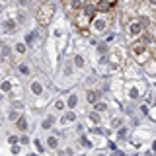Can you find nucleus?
I'll return each mask as SVG.
<instances>
[{
    "mask_svg": "<svg viewBox=\"0 0 156 156\" xmlns=\"http://www.w3.org/2000/svg\"><path fill=\"white\" fill-rule=\"evenodd\" d=\"M53 16H55V6H53L51 2H43L41 6H39L37 10V22H39V26H49L51 23V20Z\"/></svg>",
    "mask_w": 156,
    "mask_h": 156,
    "instance_id": "obj_1",
    "label": "nucleus"
},
{
    "mask_svg": "<svg viewBox=\"0 0 156 156\" xmlns=\"http://www.w3.org/2000/svg\"><path fill=\"white\" fill-rule=\"evenodd\" d=\"M131 55L135 57L136 62H148V47H146V43L143 39H139V41H135L133 45H131Z\"/></svg>",
    "mask_w": 156,
    "mask_h": 156,
    "instance_id": "obj_2",
    "label": "nucleus"
},
{
    "mask_svg": "<svg viewBox=\"0 0 156 156\" xmlns=\"http://www.w3.org/2000/svg\"><path fill=\"white\" fill-rule=\"evenodd\" d=\"M107 26H109V20H107V16H96L94 22H92L90 29L94 33H105L107 31Z\"/></svg>",
    "mask_w": 156,
    "mask_h": 156,
    "instance_id": "obj_3",
    "label": "nucleus"
},
{
    "mask_svg": "<svg viewBox=\"0 0 156 156\" xmlns=\"http://www.w3.org/2000/svg\"><path fill=\"white\" fill-rule=\"evenodd\" d=\"M119 0H100V2H96V8H98V14H107L111 12Z\"/></svg>",
    "mask_w": 156,
    "mask_h": 156,
    "instance_id": "obj_4",
    "label": "nucleus"
},
{
    "mask_svg": "<svg viewBox=\"0 0 156 156\" xmlns=\"http://www.w3.org/2000/svg\"><path fill=\"white\" fill-rule=\"evenodd\" d=\"M125 92L129 98H133V100H136V98L140 96V90H139V84H136V80H129L125 82Z\"/></svg>",
    "mask_w": 156,
    "mask_h": 156,
    "instance_id": "obj_5",
    "label": "nucleus"
},
{
    "mask_svg": "<svg viewBox=\"0 0 156 156\" xmlns=\"http://www.w3.org/2000/svg\"><path fill=\"white\" fill-rule=\"evenodd\" d=\"M29 90H31V94L35 98H39V96H43V92H45V86H43V82L39 80V78H35V80L29 82Z\"/></svg>",
    "mask_w": 156,
    "mask_h": 156,
    "instance_id": "obj_6",
    "label": "nucleus"
},
{
    "mask_svg": "<svg viewBox=\"0 0 156 156\" xmlns=\"http://www.w3.org/2000/svg\"><path fill=\"white\" fill-rule=\"evenodd\" d=\"M16 27H18L16 20H12V18H4V20H2V31L6 33V35H8L10 31H14Z\"/></svg>",
    "mask_w": 156,
    "mask_h": 156,
    "instance_id": "obj_7",
    "label": "nucleus"
},
{
    "mask_svg": "<svg viewBox=\"0 0 156 156\" xmlns=\"http://www.w3.org/2000/svg\"><path fill=\"white\" fill-rule=\"evenodd\" d=\"M100 92L98 90H88L86 92V100H88V104H98V100H100Z\"/></svg>",
    "mask_w": 156,
    "mask_h": 156,
    "instance_id": "obj_8",
    "label": "nucleus"
},
{
    "mask_svg": "<svg viewBox=\"0 0 156 156\" xmlns=\"http://www.w3.org/2000/svg\"><path fill=\"white\" fill-rule=\"evenodd\" d=\"M74 121H76V113H74V111H66V113L61 117V123H62V125L74 123Z\"/></svg>",
    "mask_w": 156,
    "mask_h": 156,
    "instance_id": "obj_9",
    "label": "nucleus"
},
{
    "mask_svg": "<svg viewBox=\"0 0 156 156\" xmlns=\"http://www.w3.org/2000/svg\"><path fill=\"white\" fill-rule=\"evenodd\" d=\"M47 146H49L51 150H57V148H58V139H57L55 135H49V136H47Z\"/></svg>",
    "mask_w": 156,
    "mask_h": 156,
    "instance_id": "obj_10",
    "label": "nucleus"
},
{
    "mask_svg": "<svg viewBox=\"0 0 156 156\" xmlns=\"http://www.w3.org/2000/svg\"><path fill=\"white\" fill-rule=\"evenodd\" d=\"M55 125V117L53 115H49V117H45V119H43V123H41V129H51V127Z\"/></svg>",
    "mask_w": 156,
    "mask_h": 156,
    "instance_id": "obj_11",
    "label": "nucleus"
},
{
    "mask_svg": "<svg viewBox=\"0 0 156 156\" xmlns=\"http://www.w3.org/2000/svg\"><path fill=\"white\" fill-rule=\"evenodd\" d=\"M16 129H18V131H27V119H26L23 115L16 121Z\"/></svg>",
    "mask_w": 156,
    "mask_h": 156,
    "instance_id": "obj_12",
    "label": "nucleus"
},
{
    "mask_svg": "<svg viewBox=\"0 0 156 156\" xmlns=\"http://www.w3.org/2000/svg\"><path fill=\"white\" fill-rule=\"evenodd\" d=\"M144 70L148 72V74H154V72H156V61H148V62H144Z\"/></svg>",
    "mask_w": 156,
    "mask_h": 156,
    "instance_id": "obj_13",
    "label": "nucleus"
},
{
    "mask_svg": "<svg viewBox=\"0 0 156 156\" xmlns=\"http://www.w3.org/2000/svg\"><path fill=\"white\" fill-rule=\"evenodd\" d=\"M76 104H78V96H76V94H70V98H68V101H66V105L70 107V109H74Z\"/></svg>",
    "mask_w": 156,
    "mask_h": 156,
    "instance_id": "obj_14",
    "label": "nucleus"
},
{
    "mask_svg": "<svg viewBox=\"0 0 156 156\" xmlns=\"http://www.w3.org/2000/svg\"><path fill=\"white\" fill-rule=\"evenodd\" d=\"M35 37H37V31H27L26 33V43H27V45H31V43L35 41Z\"/></svg>",
    "mask_w": 156,
    "mask_h": 156,
    "instance_id": "obj_15",
    "label": "nucleus"
},
{
    "mask_svg": "<svg viewBox=\"0 0 156 156\" xmlns=\"http://www.w3.org/2000/svg\"><path fill=\"white\" fill-rule=\"evenodd\" d=\"M74 65H76V68H84V65H86L84 57H82V55H76L74 57Z\"/></svg>",
    "mask_w": 156,
    "mask_h": 156,
    "instance_id": "obj_16",
    "label": "nucleus"
},
{
    "mask_svg": "<svg viewBox=\"0 0 156 156\" xmlns=\"http://www.w3.org/2000/svg\"><path fill=\"white\" fill-rule=\"evenodd\" d=\"M18 70L22 72V74L29 76V65H26V62H20V65H18Z\"/></svg>",
    "mask_w": 156,
    "mask_h": 156,
    "instance_id": "obj_17",
    "label": "nucleus"
},
{
    "mask_svg": "<svg viewBox=\"0 0 156 156\" xmlns=\"http://www.w3.org/2000/svg\"><path fill=\"white\" fill-rule=\"evenodd\" d=\"M14 51H16L18 55H26V43H16Z\"/></svg>",
    "mask_w": 156,
    "mask_h": 156,
    "instance_id": "obj_18",
    "label": "nucleus"
},
{
    "mask_svg": "<svg viewBox=\"0 0 156 156\" xmlns=\"http://www.w3.org/2000/svg\"><path fill=\"white\" fill-rule=\"evenodd\" d=\"M10 90H12V82H10V80H4L2 82V92H4V94H8Z\"/></svg>",
    "mask_w": 156,
    "mask_h": 156,
    "instance_id": "obj_19",
    "label": "nucleus"
},
{
    "mask_svg": "<svg viewBox=\"0 0 156 156\" xmlns=\"http://www.w3.org/2000/svg\"><path fill=\"white\" fill-rule=\"evenodd\" d=\"M90 121H94V123H100V115H98L96 111H94V113H90Z\"/></svg>",
    "mask_w": 156,
    "mask_h": 156,
    "instance_id": "obj_20",
    "label": "nucleus"
},
{
    "mask_svg": "<svg viewBox=\"0 0 156 156\" xmlns=\"http://www.w3.org/2000/svg\"><path fill=\"white\" fill-rule=\"evenodd\" d=\"M55 107H57V109H65V101H62V100H58L57 104H55Z\"/></svg>",
    "mask_w": 156,
    "mask_h": 156,
    "instance_id": "obj_21",
    "label": "nucleus"
},
{
    "mask_svg": "<svg viewBox=\"0 0 156 156\" xmlns=\"http://www.w3.org/2000/svg\"><path fill=\"white\" fill-rule=\"evenodd\" d=\"M148 6H150V10L156 12V0H148Z\"/></svg>",
    "mask_w": 156,
    "mask_h": 156,
    "instance_id": "obj_22",
    "label": "nucleus"
},
{
    "mask_svg": "<svg viewBox=\"0 0 156 156\" xmlns=\"http://www.w3.org/2000/svg\"><path fill=\"white\" fill-rule=\"evenodd\" d=\"M96 109H100V111H104V109H105V104H96Z\"/></svg>",
    "mask_w": 156,
    "mask_h": 156,
    "instance_id": "obj_23",
    "label": "nucleus"
},
{
    "mask_svg": "<svg viewBox=\"0 0 156 156\" xmlns=\"http://www.w3.org/2000/svg\"><path fill=\"white\" fill-rule=\"evenodd\" d=\"M8 55H10V47L4 45V57H8Z\"/></svg>",
    "mask_w": 156,
    "mask_h": 156,
    "instance_id": "obj_24",
    "label": "nucleus"
},
{
    "mask_svg": "<svg viewBox=\"0 0 156 156\" xmlns=\"http://www.w3.org/2000/svg\"><path fill=\"white\" fill-rule=\"evenodd\" d=\"M61 2H62V4H65V6H68V4H70V2H72V0H61Z\"/></svg>",
    "mask_w": 156,
    "mask_h": 156,
    "instance_id": "obj_25",
    "label": "nucleus"
},
{
    "mask_svg": "<svg viewBox=\"0 0 156 156\" xmlns=\"http://www.w3.org/2000/svg\"><path fill=\"white\" fill-rule=\"evenodd\" d=\"M136 2H140V0H136Z\"/></svg>",
    "mask_w": 156,
    "mask_h": 156,
    "instance_id": "obj_26",
    "label": "nucleus"
}]
</instances>
